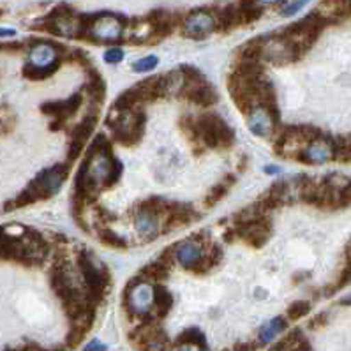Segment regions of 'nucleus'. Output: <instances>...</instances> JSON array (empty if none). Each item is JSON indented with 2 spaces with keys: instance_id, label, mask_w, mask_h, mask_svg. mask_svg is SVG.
<instances>
[{
  "instance_id": "1",
  "label": "nucleus",
  "mask_w": 351,
  "mask_h": 351,
  "mask_svg": "<svg viewBox=\"0 0 351 351\" xmlns=\"http://www.w3.org/2000/svg\"><path fill=\"white\" fill-rule=\"evenodd\" d=\"M76 267H78L82 286L85 289V297L88 304L97 307L103 304L104 297L112 286V276L110 270L101 261H97L95 254L87 249H82L76 254Z\"/></svg>"
},
{
  "instance_id": "2",
  "label": "nucleus",
  "mask_w": 351,
  "mask_h": 351,
  "mask_svg": "<svg viewBox=\"0 0 351 351\" xmlns=\"http://www.w3.org/2000/svg\"><path fill=\"white\" fill-rule=\"evenodd\" d=\"M196 124H198L199 136H202L205 149L228 150L235 143V131L219 113H202L199 117H196Z\"/></svg>"
},
{
  "instance_id": "3",
  "label": "nucleus",
  "mask_w": 351,
  "mask_h": 351,
  "mask_svg": "<svg viewBox=\"0 0 351 351\" xmlns=\"http://www.w3.org/2000/svg\"><path fill=\"white\" fill-rule=\"evenodd\" d=\"M272 217L269 214H260L247 221L233 224V230L237 233V239L251 245L252 249H261L272 237Z\"/></svg>"
},
{
  "instance_id": "4",
  "label": "nucleus",
  "mask_w": 351,
  "mask_h": 351,
  "mask_svg": "<svg viewBox=\"0 0 351 351\" xmlns=\"http://www.w3.org/2000/svg\"><path fill=\"white\" fill-rule=\"evenodd\" d=\"M69 162H57L51 168L43 169L41 173L34 178L27 187L36 195L38 202H45V199L51 198V196H55L60 191L64 180L69 175Z\"/></svg>"
},
{
  "instance_id": "5",
  "label": "nucleus",
  "mask_w": 351,
  "mask_h": 351,
  "mask_svg": "<svg viewBox=\"0 0 351 351\" xmlns=\"http://www.w3.org/2000/svg\"><path fill=\"white\" fill-rule=\"evenodd\" d=\"M145 21L150 27V43H157L159 39L168 38L169 34L175 32L177 27L182 25V16L178 13H171L166 9H156L152 13L147 14Z\"/></svg>"
},
{
  "instance_id": "6",
  "label": "nucleus",
  "mask_w": 351,
  "mask_h": 351,
  "mask_svg": "<svg viewBox=\"0 0 351 351\" xmlns=\"http://www.w3.org/2000/svg\"><path fill=\"white\" fill-rule=\"evenodd\" d=\"M125 20L120 14L103 13L94 29L90 30V41L95 43H117L122 39V30H124Z\"/></svg>"
},
{
  "instance_id": "7",
  "label": "nucleus",
  "mask_w": 351,
  "mask_h": 351,
  "mask_svg": "<svg viewBox=\"0 0 351 351\" xmlns=\"http://www.w3.org/2000/svg\"><path fill=\"white\" fill-rule=\"evenodd\" d=\"M199 217L202 215L189 203L169 202L168 212L161 217V233H169L178 226H187V224L196 223V221H199Z\"/></svg>"
},
{
  "instance_id": "8",
  "label": "nucleus",
  "mask_w": 351,
  "mask_h": 351,
  "mask_svg": "<svg viewBox=\"0 0 351 351\" xmlns=\"http://www.w3.org/2000/svg\"><path fill=\"white\" fill-rule=\"evenodd\" d=\"M215 30V20L207 9H199V11H193L187 14L182 21V34L186 38L195 39V41H202L207 39L212 32Z\"/></svg>"
},
{
  "instance_id": "9",
  "label": "nucleus",
  "mask_w": 351,
  "mask_h": 351,
  "mask_svg": "<svg viewBox=\"0 0 351 351\" xmlns=\"http://www.w3.org/2000/svg\"><path fill=\"white\" fill-rule=\"evenodd\" d=\"M178 95L202 108L214 106L217 99H219L217 90H215L212 83L207 82V78L195 83H182V88H180Z\"/></svg>"
},
{
  "instance_id": "10",
  "label": "nucleus",
  "mask_w": 351,
  "mask_h": 351,
  "mask_svg": "<svg viewBox=\"0 0 351 351\" xmlns=\"http://www.w3.org/2000/svg\"><path fill=\"white\" fill-rule=\"evenodd\" d=\"M83 104V92H75L71 94L67 99H58V101H45V103L39 106L41 113L51 117V120H67L71 117H75L78 113V110Z\"/></svg>"
},
{
  "instance_id": "11",
  "label": "nucleus",
  "mask_w": 351,
  "mask_h": 351,
  "mask_svg": "<svg viewBox=\"0 0 351 351\" xmlns=\"http://www.w3.org/2000/svg\"><path fill=\"white\" fill-rule=\"evenodd\" d=\"M295 161L307 166H318L332 161V136L325 134V136L319 138V140L306 145V147L297 154Z\"/></svg>"
},
{
  "instance_id": "12",
  "label": "nucleus",
  "mask_w": 351,
  "mask_h": 351,
  "mask_svg": "<svg viewBox=\"0 0 351 351\" xmlns=\"http://www.w3.org/2000/svg\"><path fill=\"white\" fill-rule=\"evenodd\" d=\"M205 249H207V244H205V242H199L196 237H191V239L184 240V242L175 245V258H177V263L180 265L182 269L189 270V272H195V269L198 267L199 261H202Z\"/></svg>"
},
{
  "instance_id": "13",
  "label": "nucleus",
  "mask_w": 351,
  "mask_h": 351,
  "mask_svg": "<svg viewBox=\"0 0 351 351\" xmlns=\"http://www.w3.org/2000/svg\"><path fill=\"white\" fill-rule=\"evenodd\" d=\"M97 122H99V104L92 103L87 113L83 115V119L80 120L78 124L69 129V138L71 140H80L83 143H87L88 138L94 134V129L97 125Z\"/></svg>"
},
{
  "instance_id": "14",
  "label": "nucleus",
  "mask_w": 351,
  "mask_h": 351,
  "mask_svg": "<svg viewBox=\"0 0 351 351\" xmlns=\"http://www.w3.org/2000/svg\"><path fill=\"white\" fill-rule=\"evenodd\" d=\"M85 73H87V83L83 85V90L87 92L92 103L101 106L104 103V99H106V82H104L101 73L94 66L85 69Z\"/></svg>"
},
{
  "instance_id": "15",
  "label": "nucleus",
  "mask_w": 351,
  "mask_h": 351,
  "mask_svg": "<svg viewBox=\"0 0 351 351\" xmlns=\"http://www.w3.org/2000/svg\"><path fill=\"white\" fill-rule=\"evenodd\" d=\"M247 124L249 129L252 131V134H256L258 138H269L272 132H276V125L270 120V117L267 115V112H263L260 106H256L247 115Z\"/></svg>"
},
{
  "instance_id": "16",
  "label": "nucleus",
  "mask_w": 351,
  "mask_h": 351,
  "mask_svg": "<svg viewBox=\"0 0 351 351\" xmlns=\"http://www.w3.org/2000/svg\"><path fill=\"white\" fill-rule=\"evenodd\" d=\"M215 30H219V32H232L233 29L242 25V21H240V11L239 5L235 4H228L224 8H221L215 14Z\"/></svg>"
},
{
  "instance_id": "17",
  "label": "nucleus",
  "mask_w": 351,
  "mask_h": 351,
  "mask_svg": "<svg viewBox=\"0 0 351 351\" xmlns=\"http://www.w3.org/2000/svg\"><path fill=\"white\" fill-rule=\"evenodd\" d=\"M154 291V307L152 313L157 319H162L168 316V313L173 309V293L166 288L165 285L152 286Z\"/></svg>"
},
{
  "instance_id": "18",
  "label": "nucleus",
  "mask_w": 351,
  "mask_h": 351,
  "mask_svg": "<svg viewBox=\"0 0 351 351\" xmlns=\"http://www.w3.org/2000/svg\"><path fill=\"white\" fill-rule=\"evenodd\" d=\"M178 125H180V131H182V134L186 136V140L189 141L191 147H193V150H195V154H203L205 152V145H203L202 141V136H199V129H198V124H196V117L193 115H184L182 119H180V122H178Z\"/></svg>"
},
{
  "instance_id": "19",
  "label": "nucleus",
  "mask_w": 351,
  "mask_h": 351,
  "mask_svg": "<svg viewBox=\"0 0 351 351\" xmlns=\"http://www.w3.org/2000/svg\"><path fill=\"white\" fill-rule=\"evenodd\" d=\"M136 228L140 235L145 240H154L159 233H161V223L156 214L150 212H138L136 214Z\"/></svg>"
},
{
  "instance_id": "20",
  "label": "nucleus",
  "mask_w": 351,
  "mask_h": 351,
  "mask_svg": "<svg viewBox=\"0 0 351 351\" xmlns=\"http://www.w3.org/2000/svg\"><path fill=\"white\" fill-rule=\"evenodd\" d=\"M143 106H145V103H143V99H141V95H140V92H138V88L131 87V88H128V90L122 92V94L117 97L112 108L120 113H131V112H134V110H138V108H143Z\"/></svg>"
},
{
  "instance_id": "21",
  "label": "nucleus",
  "mask_w": 351,
  "mask_h": 351,
  "mask_svg": "<svg viewBox=\"0 0 351 351\" xmlns=\"http://www.w3.org/2000/svg\"><path fill=\"white\" fill-rule=\"evenodd\" d=\"M169 270H171V267H168L166 263H162L161 260H154V261H150L149 265H145L143 269L138 272V276H140L141 279L147 282V285H149V282H157V285H159V282H162L168 279Z\"/></svg>"
},
{
  "instance_id": "22",
  "label": "nucleus",
  "mask_w": 351,
  "mask_h": 351,
  "mask_svg": "<svg viewBox=\"0 0 351 351\" xmlns=\"http://www.w3.org/2000/svg\"><path fill=\"white\" fill-rule=\"evenodd\" d=\"M60 66H62V58H58L53 64L45 67H36L30 62H27L23 69H21V75H23V78L30 80V82H45V80L51 78L60 69Z\"/></svg>"
},
{
  "instance_id": "23",
  "label": "nucleus",
  "mask_w": 351,
  "mask_h": 351,
  "mask_svg": "<svg viewBox=\"0 0 351 351\" xmlns=\"http://www.w3.org/2000/svg\"><path fill=\"white\" fill-rule=\"evenodd\" d=\"M221 258H223V247L219 244H210L205 249L202 261H199L198 267H196L193 274H196V276H205V274L214 270L221 263Z\"/></svg>"
},
{
  "instance_id": "24",
  "label": "nucleus",
  "mask_w": 351,
  "mask_h": 351,
  "mask_svg": "<svg viewBox=\"0 0 351 351\" xmlns=\"http://www.w3.org/2000/svg\"><path fill=\"white\" fill-rule=\"evenodd\" d=\"M175 344L177 346H195L199 351H208L205 334L199 328H196V326H191V328H186L184 332H180L177 335V339H175Z\"/></svg>"
},
{
  "instance_id": "25",
  "label": "nucleus",
  "mask_w": 351,
  "mask_h": 351,
  "mask_svg": "<svg viewBox=\"0 0 351 351\" xmlns=\"http://www.w3.org/2000/svg\"><path fill=\"white\" fill-rule=\"evenodd\" d=\"M235 182H237V177L233 173H230V175H226V177H224L219 184H215V186L208 191L207 198H205V202H203L205 203V207L207 208L215 207V205H217V203H219L221 199L228 195V191L232 189V186Z\"/></svg>"
},
{
  "instance_id": "26",
  "label": "nucleus",
  "mask_w": 351,
  "mask_h": 351,
  "mask_svg": "<svg viewBox=\"0 0 351 351\" xmlns=\"http://www.w3.org/2000/svg\"><path fill=\"white\" fill-rule=\"evenodd\" d=\"M267 38H258L252 41L245 43L239 51H237V58L239 60H263V48Z\"/></svg>"
},
{
  "instance_id": "27",
  "label": "nucleus",
  "mask_w": 351,
  "mask_h": 351,
  "mask_svg": "<svg viewBox=\"0 0 351 351\" xmlns=\"http://www.w3.org/2000/svg\"><path fill=\"white\" fill-rule=\"evenodd\" d=\"M95 235L97 239L103 242L104 245L108 247H113V249H128V240L124 237H120L115 230H112L110 226H104V228H95Z\"/></svg>"
},
{
  "instance_id": "28",
  "label": "nucleus",
  "mask_w": 351,
  "mask_h": 351,
  "mask_svg": "<svg viewBox=\"0 0 351 351\" xmlns=\"http://www.w3.org/2000/svg\"><path fill=\"white\" fill-rule=\"evenodd\" d=\"M286 326H288V322L282 316H277V318L270 319L260 330V343H270V341H274L282 330H286Z\"/></svg>"
},
{
  "instance_id": "29",
  "label": "nucleus",
  "mask_w": 351,
  "mask_h": 351,
  "mask_svg": "<svg viewBox=\"0 0 351 351\" xmlns=\"http://www.w3.org/2000/svg\"><path fill=\"white\" fill-rule=\"evenodd\" d=\"M87 328L82 325H78V323H71L69 326V332H67L66 335V346L71 348V350H75V348H78L80 344H82V341L85 339V335H87Z\"/></svg>"
},
{
  "instance_id": "30",
  "label": "nucleus",
  "mask_w": 351,
  "mask_h": 351,
  "mask_svg": "<svg viewBox=\"0 0 351 351\" xmlns=\"http://www.w3.org/2000/svg\"><path fill=\"white\" fill-rule=\"evenodd\" d=\"M348 285H351V263H346V261H344V267H343V270L339 272L337 281L325 289V295L326 297H330V295L337 293L339 289H343L344 286H348Z\"/></svg>"
},
{
  "instance_id": "31",
  "label": "nucleus",
  "mask_w": 351,
  "mask_h": 351,
  "mask_svg": "<svg viewBox=\"0 0 351 351\" xmlns=\"http://www.w3.org/2000/svg\"><path fill=\"white\" fill-rule=\"evenodd\" d=\"M239 5V4H237ZM240 11V21L242 25H247V23H254L256 20H260L263 16V8L258 4L254 5H239Z\"/></svg>"
},
{
  "instance_id": "32",
  "label": "nucleus",
  "mask_w": 351,
  "mask_h": 351,
  "mask_svg": "<svg viewBox=\"0 0 351 351\" xmlns=\"http://www.w3.org/2000/svg\"><path fill=\"white\" fill-rule=\"evenodd\" d=\"M311 307L313 306H311L309 300H297L288 307V311H286V316H288V319H291V322H297V319L304 318V316L309 313Z\"/></svg>"
},
{
  "instance_id": "33",
  "label": "nucleus",
  "mask_w": 351,
  "mask_h": 351,
  "mask_svg": "<svg viewBox=\"0 0 351 351\" xmlns=\"http://www.w3.org/2000/svg\"><path fill=\"white\" fill-rule=\"evenodd\" d=\"M94 207V221H95V228H104V226H110L112 223H115L117 217L112 214L110 210H106L104 207L94 203L92 205Z\"/></svg>"
},
{
  "instance_id": "34",
  "label": "nucleus",
  "mask_w": 351,
  "mask_h": 351,
  "mask_svg": "<svg viewBox=\"0 0 351 351\" xmlns=\"http://www.w3.org/2000/svg\"><path fill=\"white\" fill-rule=\"evenodd\" d=\"M157 64H159V58L156 55H150V57L140 58L138 62L132 64V69L136 71V73H150V71L156 69Z\"/></svg>"
},
{
  "instance_id": "35",
  "label": "nucleus",
  "mask_w": 351,
  "mask_h": 351,
  "mask_svg": "<svg viewBox=\"0 0 351 351\" xmlns=\"http://www.w3.org/2000/svg\"><path fill=\"white\" fill-rule=\"evenodd\" d=\"M67 58H69L71 62L78 64V66L83 67V69H88V67H92L90 57H88V55L85 53L83 50H69L67 51Z\"/></svg>"
},
{
  "instance_id": "36",
  "label": "nucleus",
  "mask_w": 351,
  "mask_h": 351,
  "mask_svg": "<svg viewBox=\"0 0 351 351\" xmlns=\"http://www.w3.org/2000/svg\"><path fill=\"white\" fill-rule=\"evenodd\" d=\"M122 58H124L122 48H110V50L104 51V60H106L108 64H119L122 62Z\"/></svg>"
},
{
  "instance_id": "37",
  "label": "nucleus",
  "mask_w": 351,
  "mask_h": 351,
  "mask_svg": "<svg viewBox=\"0 0 351 351\" xmlns=\"http://www.w3.org/2000/svg\"><path fill=\"white\" fill-rule=\"evenodd\" d=\"M140 351H171V350H169L168 339H166V341H150V343L145 344Z\"/></svg>"
},
{
  "instance_id": "38",
  "label": "nucleus",
  "mask_w": 351,
  "mask_h": 351,
  "mask_svg": "<svg viewBox=\"0 0 351 351\" xmlns=\"http://www.w3.org/2000/svg\"><path fill=\"white\" fill-rule=\"evenodd\" d=\"M157 260H161L162 263H166L168 267H173V263L177 261V258H175V245H171V247H166L165 251L159 254V258Z\"/></svg>"
},
{
  "instance_id": "39",
  "label": "nucleus",
  "mask_w": 351,
  "mask_h": 351,
  "mask_svg": "<svg viewBox=\"0 0 351 351\" xmlns=\"http://www.w3.org/2000/svg\"><path fill=\"white\" fill-rule=\"evenodd\" d=\"M307 2H309V0H295L293 4H289L288 8L282 9V14H285V16H291V14L298 13V11L307 4Z\"/></svg>"
},
{
  "instance_id": "40",
  "label": "nucleus",
  "mask_w": 351,
  "mask_h": 351,
  "mask_svg": "<svg viewBox=\"0 0 351 351\" xmlns=\"http://www.w3.org/2000/svg\"><path fill=\"white\" fill-rule=\"evenodd\" d=\"M106 344H103L101 341H97V339H94V341H90V343L87 344V346L83 348V351H106Z\"/></svg>"
},
{
  "instance_id": "41",
  "label": "nucleus",
  "mask_w": 351,
  "mask_h": 351,
  "mask_svg": "<svg viewBox=\"0 0 351 351\" xmlns=\"http://www.w3.org/2000/svg\"><path fill=\"white\" fill-rule=\"evenodd\" d=\"M325 323H326V314H318V316L309 323V328H318V326H323Z\"/></svg>"
},
{
  "instance_id": "42",
  "label": "nucleus",
  "mask_w": 351,
  "mask_h": 351,
  "mask_svg": "<svg viewBox=\"0 0 351 351\" xmlns=\"http://www.w3.org/2000/svg\"><path fill=\"white\" fill-rule=\"evenodd\" d=\"M289 351H311V346H309V343H307L306 339H302V341H298V343L295 344V346L291 348Z\"/></svg>"
},
{
  "instance_id": "43",
  "label": "nucleus",
  "mask_w": 351,
  "mask_h": 351,
  "mask_svg": "<svg viewBox=\"0 0 351 351\" xmlns=\"http://www.w3.org/2000/svg\"><path fill=\"white\" fill-rule=\"evenodd\" d=\"M14 30L13 29H0V38H9V36H14Z\"/></svg>"
},
{
  "instance_id": "44",
  "label": "nucleus",
  "mask_w": 351,
  "mask_h": 351,
  "mask_svg": "<svg viewBox=\"0 0 351 351\" xmlns=\"http://www.w3.org/2000/svg\"><path fill=\"white\" fill-rule=\"evenodd\" d=\"M178 351H199V350L195 346H178Z\"/></svg>"
},
{
  "instance_id": "45",
  "label": "nucleus",
  "mask_w": 351,
  "mask_h": 351,
  "mask_svg": "<svg viewBox=\"0 0 351 351\" xmlns=\"http://www.w3.org/2000/svg\"><path fill=\"white\" fill-rule=\"evenodd\" d=\"M344 261H346V263H351V244L348 245V249H346V258H344Z\"/></svg>"
},
{
  "instance_id": "46",
  "label": "nucleus",
  "mask_w": 351,
  "mask_h": 351,
  "mask_svg": "<svg viewBox=\"0 0 351 351\" xmlns=\"http://www.w3.org/2000/svg\"><path fill=\"white\" fill-rule=\"evenodd\" d=\"M341 306H351V295L346 298V300H341Z\"/></svg>"
},
{
  "instance_id": "47",
  "label": "nucleus",
  "mask_w": 351,
  "mask_h": 351,
  "mask_svg": "<svg viewBox=\"0 0 351 351\" xmlns=\"http://www.w3.org/2000/svg\"><path fill=\"white\" fill-rule=\"evenodd\" d=\"M267 169H269V173H276V171H279V168H276V166H267Z\"/></svg>"
},
{
  "instance_id": "48",
  "label": "nucleus",
  "mask_w": 351,
  "mask_h": 351,
  "mask_svg": "<svg viewBox=\"0 0 351 351\" xmlns=\"http://www.w3.org/2000/svg\"><path fill=\"white\" fill-rule=\"evenodd\" d=\"M263 2H267V4H274V2H277V0H263Z\"/></svg>"
},
{
  "instance_id": "49",
  "label": "nucleus",
  "mask_w": 351,
  "mask_h": 351,
  "mask_svg": "<svg viewBox=\"0 0 351 351\" xmlns=\"http://www.w3.org/2000/svg\"><path fill=\"white\" fill-rule=\"evenodd\" d=\"M5 351H20V350H5Z\"/></svg>"
},
{
  "instance_id": "50",
  "label": "nucleus",
  "mask_w": 351,
  "mask_h": 351,
  "mask_svg": "<svg viewBox=\"0 0 351 351\" xmlns=\"http://www.w3.org/2000/svg\"><path fill=\"white\" fill-rule=\"evenodd\" d=\"M224 351H233V348H230V350H224Z\"/></svg>"
}]
</instances>
